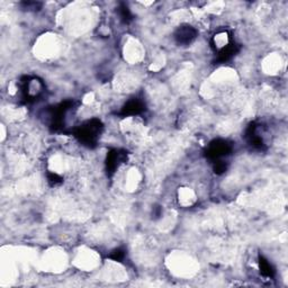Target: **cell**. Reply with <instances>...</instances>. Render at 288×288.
Returning a JSON list of instances; mask_svg holds the SVG:
<instances>
[{"instance_id":"12","label":"cell","mask_w":288,"mask_h":288,"mask_svg":"<svg viewBox=\"0 0 288 288\" xmlns=\"http://www.w3.org/2000/svg\"><path fill=\"white\" fill-rule=\"evenodd\" d=\"M48 180H49V183L51 184V185L57 186V185L62 183V177H60L58 174L50 173V174L48 175Z\"/></svg>"},{"instance_id":"7","label":"cell","mask_w":288,"mask_h":288,"mask_svg":"<svg viewBox=\"0 0 288 288\" xmlns=\"http://www.w3.org/2000/svg\"><path fill=\"white\" fill-rule=\"evenodd\" d=\"M145 110V104L141 99L133 98L129 100L122 108V115L124 116H135Z\"/></svg>"},{"instance_id":"13","label":"cell","mask_w":288,"mask_h":288,"mask_svg":"<svg viewBox=\"0 0 288 288\" xmlns=\"http://www.w3.org/2000/svg\"><path fill=\"white\" fill-rule=\"evenodd\" d=\"M125 254H124V251L122 249H116L112 252V255L109 256L110 259H113L115 261H120L124 258Z\"/></svg>"},{"instance_id":"8","label":"cell","mask_w":288,"mask_h":288,"mask_svg":"<svg viewBox=\"0 0 288 288\" xmlns=\"http://www.w3.org/2000/svg\"><path fill=\"white\" fill-rule=\"evenodd\" d=\"M231 43H233V41H232L231 34L227 31L216 33L212 38V44H213V48L216 50V52H220L221 50L229 47Z\"/></svg>"},{"instance_id":"11","label":"cell","mask_w":288,"mask_h":288,"mask_svg":"<svg viewBox=\"0 0 288 288\" xmlns=\"http://www.w3.org/2000/svg\"><path fill=\"white\" fill-rule=\"evenodd\" d=\"M119 15L120 18H122L125 23H129L131 19H132V14H131L130 9L128 8V6H125V5H122V6L119 7Z\"/></svg>"},{"instance_id":"9","label":"cell","mask_w":288,"mask_h":288,"mask_svg":"<svg viewBox=\"0 0 288 288\" xmlns=\"http://www.w3.org/2000/svg\"><path fill=\"white\" fill-rule=\"evenodd\" d=\"M237 51H239V47H237L234 42L231 43L229 47H226L223 50H221L220 52H217V61L219 62L229 61L230 59L234 57Z\"/></svg>"},{"instance_id":"4","label":"cell","mask_w":288,"mask_h":288,"mask_svg":"<svg viewBox=\"0 0 288 288\" xmlns=\"http://www.w3.org/2000/svg\"><path fill=\"white\" fill-rule=\"evenodd\" d=\"M44 92V85L38 78H26L22 85V93L27 102H33Z\"/></svg>"},{"instance_id":"10","label":"cell","mask_w":288,"mask_h":288,"mask_svg":"<svg viewBox=\"0 0 288 288\" xmlns=\"http://www.w3.org/2000/svg\"><path fill=\"white\" fill-rule=\"evenodd\" d=\"M259 267H260V272L262 276H265L266 278H274L275 269L272 268L270 262L267 259H265L262 256L259 257Z\"/></svg>"},{"instance_id":"3","label":"cell","mask_w":288,"mask_h":288,"mask_svg":"<svg viewBox=\"0 0 288 288\" xmlns=\"http://www.w3.org/2000/svg\"><path fill=\"white\" fill-rule=\"evenodd\" d=\"M232 151V145L225 140H215L212 142L206 151L207 158L211 159L213 162L223 160V158L229 155Z\"/></svg>"},{"instance_id":"6","label":"cell","mask_w":288,"mask_h":288,"mask_svg":"<svg viewBox=\"0 0 288 288\" xmlns=\"http://www.w3.org/2000/svg\"><path fill=\"white\" fill-rule=\"evenodd\" d=\"M128 160V152L123 150H112L107 154L106 159V167H107V173L109 175L114 174L119 168L120 164H123Z\"/></svg>"},{"instance_id":"2","label":"cell","mask_w":288,"mask_h":288,"mask_svg":"<svg viewBox=\"0 0 288 288\" xmlns=\"http://www.w3.org/2000/svg\"><path fill=\"white\" fill-rule=\"evenodd\" d=\"M264 125L251 123L245 132V138L248 143L255 149L264 150L266 148V136H265Z\"/></svg>"},{"instance_id":"1","label":"cell","mask_w":288,"mask_h":288,"mask_svg":"<svg viewBox=\"0 0 288 288\" xmlns=\"http://www.w3.org/2000/svg\"><path fill=\"white\" fill-rule=\"evenodd\" d=\"M103 131V124L98 119L86 122L74 131V135L80 142L87 146H95Z\"/></svg>"},{"instance_id":"5","label":"cell","mask_w":288,"mask_h":288,"mask_svg":"<svg viewBox=\"0 0 288 288\" xmlns=\"http://www.w3.org/2000/svg\"><path fill=\"white\" fill-rule=\"evenodd\" d=\"M196 37H197L196 28L187 24L181 25V26L177 28L175 32V39L177 44L183 45V47L193 43Z\"/></svg>"}]
</instances>
